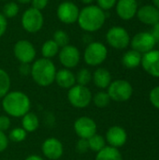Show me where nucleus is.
<instances>
[{"mask_svg":"<svg viewBox=\"0 0 159 160\" xmlns=\"http://www.w3.org/2000/svg\"><path fill=\"white\" fill-rule=\"evenodd\" d=\"M2 107L8 116L22 118L30 112L31 101L29 97L22 91H9L2 98Z\"/></svg>","mask_w":159,"mask_h":160,"instance_id":"obj_1","label":"nucleus"},{"mask_svg":"<svg viewBox=\"0 0 159 160\" xmlns=\"http://www.w3.org/2000/svg\"><path fill=\"white\" fill-rule=\"evenodd\" d=\"M105 21L106 14L103 9L97 5H88L80 10L77 22L83 31L94 33L102 28Z\"/></svg>","mask_w":159,"mask_h":160,"instance_id":"obj_2","label":"nucleus"},{"mask_svg":"<svg viewBox=\"0 0 159 160\" xmlns=\"http://www.w3.org/2000/svg\"><path fill=\"white\" fill-rule=\"evenodd\" d=\"M56 71L53 62L51 59L42 57L33 62L30 75L37 85L47 87L54 82Z\"/></svg>","mask_w":159,"mask_h":160,"instance_id":"obj_3","label":"nucleus"},{"mask_svg":"<svg viewBox=\"0 0 159 160\" xmlns=\"http://www.w3.org/2000/svg\"><path fill=\"white\" fill-rule=\"evenodd\" d=\"M108 56V49L102 42L92 41L86 46L83 52L84 62L91 67H97L101 65Z\"/></svg>","mask_w":159,"mask_h":160,"instance_id":"obj_4","label":"nucleus"},{"mask_svg":"<svg viewBox=\"0 0 159 160\" xmlns=\"http://www.w3.org/2000/svg\"><path fill=\"white\" fill-rule=\"evenodd\" d=\"M93 96L87 86L75 84L68 89L67 99L69 103L77 109H84L88 107L92 101Z\"/></svg>","mask_w":159,"mask_h":160,"instance_id":"obj_5","label":"nucleus"},{"mask_svg":"<svg viewBox=\"0 0 159 160\" xmlns=\"http://www.w3.org/2000/svg\"><path fill=\"white\" fill-rule=\"evenodd\" d=\"M111 100L116 102L127 101L133 94V87L129 82L126 80H116L111 82L107 88Z\"/></svg>","mask_w":159,"mask_h":160,"instance_id":"obj_6","label":"nucleus"},{"mask_svg":"<svg viewBox=\"0 0 159 160\" xmlns=\"http://www.w3.org/2000/svg\"><path fill=\"white\" fill-rule=\"evenodd\" d=\"M22 28L28 33L38 32L44 23V17L40 10L34 8H27L22 15L21 19Z\"/></svg>","mask_w":159,"mask_h":160,"instance_id":"obj_7","label":"nucleus"},{"mask_svg":"<svg viewBox=\"0 0 159 160\" xmlns=\"http://www.w3.org/2000/svg\"><path fill=\"white\" fill-rule=\"evenodd\" d=\"M106 40L111 47L123 50L130 44V36L126 28L122 26H112L106 34Z\"/></svg>","mask_w":159,"mask_h":160,"instance_id":"obj_8","label":"nucleus"},{"mask_svg":"<svg viewBox=\"0 0 159 160\" xmlns=\"http://www.w3.org/2000/svg\"><path fill=\"white\" fill-rule=\"evenodd\" d=\"M13 53L21 64H31L36 59L37 51L32 42L27 39H21L15 43Z\"/></svg>","mask_w":159,"mask_h":160,"instance_id":"obj_9","label":"nucleus"},{"mask_svg":"<svg viewBox=\"0 0 159 160\" xmlns=\"http://www.w3.org/2000/svg\"><path fill=\"white\" fill-rule=\"evenodd\" d=\"M80 9L78 6L71 1L60 3L56 9V15L60 22L65 24H73L77 22Z\"/></svg>","mask_w":159,"mask_h":160,"instance_id":"obj_10","label":"nucleus"},{"mask_svg":"<svg viewBox=\"0 0 159 160\" xmlns=\"http://www.w3.org/2000/svg\"><path fill=\"white\" fill-rule=\"evenodd\" d=\"M157 44V40L151 35L150 32H140L137 33L132 39H130V45L132 50L144 54L152 50H154Z\"/></svg>","mask_w":159,"mask_h":160,"instance_id":"obj_11","label":"nucleus"},{"mask_svg":"<svg viewBox=\"0 0 159 160\" xmlns=\"http://www.w3.org/2000/svg\"><path fill=\"white\" fill-rule=\"evenodd\" d=\"M58 57L61 65L65 68L71 69L79 65L81 60V52L77 47L68 44L60 49Z\"/></svg>","mask_w":159,"mask_h":160,"instance_id":"obj_12","label":"nucleus"},{"mask_svg":"<svg viewBox=\"0 0 159 160\" xmlns=\"http://www.w3.org/2000/svg\"><path fill=\"white\" fill-rule=\"evenodd\" d=\"M74 131L80 139L88 140L97 134V126L95 120L88 116H82L74 122Z\"/></svg>","mask_w":159,"mask_h":160,"instance_id":"obj_13","label":"nucleus"},{"mask_svg":"<svg viewBox=\"0 0 159 160\" xmlns=\"http://www.w3.org/2000/svg\"><path fill=\"white\" fill-rule=\"evenodd\" d=\"M41 151L46 158L57 160L64 154V146L58 139L50 137L43 142L41 145Z\"/></svg>","mask_w":159,"mask_h":160,"instance_id":"obj_14","label":"nucleus"},{"mask_svg":"<svg viewBox=\"0 0 159 160\" xmlns=\"http://www.w3.org/2000/svg\"><path fill=\"white\" fill-rule=\"evenodd\" d=\"M141 65L151 76L159 78V50H152L142 56Z\"/></svg>","mask_w":159,"mask_h":160,"instance_id":"obj_15","label":"nucleus"},{"mask_svg":"<svg viewBox=\"0 0 159 160\" xmlns=\"http://www.w3.org/2000/svg\"><path fill=\"white\" fill-rule=\"evenodd\" d=\"M105 140L106 142L109 143V146L118 149L126 144L127 141V134L122 127L113 126L107 130Z\"/></svg>","mask_w":159,"mask_h":160,"instance_id":"obj_16","label":"nucleus"},{"mask_svg":"<svg viewBox=\"0 0 159 160\" xmlns=\"http://www.w3.org/2000/svg\"><path fill=\"white\" fill-rule=\"evenodd\" d=\"M115 8L119 18L128 21L136 16L139 8L137 0H117Z\"/></svg>","mask_w":159,"mask_h":160,"instance_id":"obj_17","label":"nucleus"},{"mask_svg":"<svg viewBox=\"0 0 159 160\" xmlns=\"http://www.w3.org/2000/svg\"><path fill=\"white\" fill-rule=\"evenodd\" d=\"M136 16L144 24L154 25L159 22V9L154 5H144L138 8Z\"/></svg>","mask_w":159,"mask_h":160,"instance_id":"obj_18","label":"nucleus"},{"mask_svg":"<svg viewBox=\"0 0 159 160\" xmlns=\"http://www.w3.org/2000/svg\"><path fill=\"white\" fill-rule=\"evenodd\" d=\"M54 82L61 88L70 89L76 84V76L70 69L64 68L56 71Z\"/></svg>","mask_w":159,"mask_h":160,"instance_id":"obj_19","label":"nucleus"},{"mask_svg":"<svg viewBox=\"0 0 159 160\" xmlns=\"http://www.w3.org/2000/svg\"><path fill=\"white\" fill-rule=\"evenodd\" d=\"M92 81L97 88L106 89L112 82V74L107 68H98L92 74Z\"/></svg>","mask_w":159,"mask_h":160,"instance_id":"obj_20","label":"nucleus"},{"mask_svg":"<svg viewBox=\"0 0 159 160\" xmlns=\"http://www.w3.org/2000/svg\"><path fill=\"white\" fill-rule=\"evenodd\" d=\"M39 127V120L36 113L32 112H28L22 117V128L27 132L32 133L35 132Z\"/></svg>","mask_w":159,"mask_h":160,"instance_id":"obj_21","label":"nucleus"},{"mask_svg":"<svg viewBox=\"0 0 159 160\" xmlns=\"http://www.w3.org/2000/svg\"><path fill=\"white\" fill-rule=\"evenodd\" d=\"M142 54L134 50L127 51L122 57V64L127 68H136L141 65Z\"/></svg>","mask_w":159,"mask_h":160,"instance_id":"obj_22","label":"nucleus"},{"mask_svg":"<svg viewBox=\"0 0 159 160\" xmlns=\"http://www.w3.org/2000/svg\"><path fill=\"white\" fill-rule=\"evenodd\" d=\"M96 160H123V157L117 148L105 146L101 151L97 153Z\"/></svg>","mask_w":159,"mask_h":160,"instance_id":"obj_23","label":"nucleus"},{"mask_svg":"<svg viewBox=\"0 0 159 160\" xmlns=\"http://www.w3.org/2000/svg\"><path fill=\"white\" fill-rule=\"evenodd\" d=\"M59 51H60L59 46L52 39H49L45 41L41 46V53L43 58L51 59L55 55H57Z\"/></svg>","mask_w":159,"mask_h":160,"instance_id":"obj_24","label":"nucleus"},{"mask_svg":"<svg viewBox=\"0 0 159 160\" xmlns=\"http://www.w3.org/2000/svg\"><path fill=\"white\" fill-rule=\"evenodd\" d=\"M88 145H89V150H92L96 153L101 151L105 146H106V140L103 136L95 134L88 140Z\"/></svg>","mask_w":159,"mask_h":160,"instance_id":"obj_25","label":"nucleus"},{"mask_svg":"<svg viewBox=\"0 0 159 160\" xmlns=\"http://www.w3.org/2000/svg\"><path fill=\"white\" fill-rule=\"evenodd\" d=\"M10 77L8 73L0 68V99H2L8 92L10 89Z\"/></svg>","mask_w":159,"mask_h":160,"instance_id":"obj_26","label":"nucleus"},{"mask_svg":"<svg viewBox=\"0 0 159 160\" xmlns=\"http://www.w3.org/2000/svg\"><path fill=\"white\" fill-rule=\"evenodd\" d=\"M92 100L94 101V104L97 108H105V107H107L110 104L111 98H110V96H109V94L107 92L100 91V92H97L94 96Z\"/></svg>","mask_w":159,"mask_h":160,"instance_id":"obj_27","label":"nucleus"},{"mask_svg":"<svg viewBox=\"0 0 159 160\" xmlns=\"http://www.w3.org/2000/svg\"><path fill=\"white\" fill-rule=\"evenodd\" d=\"M75 76L76 82L80 85L87 86V84H89L92 81V73L88 68H81Z\"/></svg>","mask_w":159,"mask_h":160,"instance_id":"obj_28","label":"nucleus"},{"mask_svg":"<svg viewBox=\"0 0 159 160\" xmlns=\"http://www.w3.org/2000/svg\"><path fill=\"white\" fill-rule=\"evenodd\" d=\"M52 40L59 46L60 49L69 44V37L67 33L61 29H58L53 33Z\"/></svg>","mask_w":159,"mask_h":160,"instance_id":"obj_29","label":"nucleus"},{"mask_svg":"<svg viewBox=\"0 0 159 160\" xmlns=\"http://www.w3.org/2000/svg\"><path fill=\"white\" fill-rule=\"evenodd\" d=\"M20 11V8H19V5L16 3V2H13V1H10V2H7L4 8H3V15L7 19L9 18H14L15 16L18 15Z\"/></svg>","mask_w":159,"mask_h":160,"instance_id":"obj_30","label":"nucleus"},{"mask_svg":"<svg viewBox=\"0 0 159 160\" xmlns=\"http://www.w3.org/2000/svg\"><path fill=\"white\" fill-rule=\"evenodd\" d=\"M27 132L22 128H15L10 130L8 134V140L13 142H22L26 139Z\"/></svg>","mask_w":159,"mask_h":160,"instance_id":"obj_31","label":"nucleus"},{"mask_svg":"<svg viewBox=\"0 0 159 160\" xmlns=\"http://www.w3.org/2000/svg\"><path fill=\"white\" fill-rule=\"evenodd\" d=\"M149 98H150L152 105L155 108L159 110V85L156 86L155 88H153L151 90L150 95H149Z\"/></svg>","mask_w":159,"mask_h":160,"instance_id":"obj_32","label":"nucleus"},{"mask_svg":"<svg viewBox=\"0 0 159 160\" xmlns=\"http://www.w3.org/2000/svg\"><path fill=\"white\" fill-rule=\"evenodd\" d=\"M97 1V6L99 7L101 9L105 10H110L113 7H115L117 0H96Z\"/></svg>","mask_w":159,"mask_h":160,"instance_id":"obj_33","label":"nucleus"},{"mask_svg":"<svg viewBox=\"0 0 159 160\" xmlns=\"http://www.w3.org/2000/svg\"><path fill=\"white\" fill-rule=\"evenodd\" d=\"M76 151L79 154H85L89 150V145H88V141L85 139H79V141L76 143Z\"/></svg>","mask_w":159,"mask_h":160,"instance_id":"obj_34","label":"nucleus"},{"mask_svg":"<svg viewBox=\"0 0 159 160\" xmlns=\"http://www.w3.org/2000/svg\"><path fill=\"white\" fill-rule=\"evenodd\" d=\"M10 128V119L7 115L0 116V131L6 132Z\"/></svg>","mask_w":159,"mask_h":160,"instance_id":"obj_35","label":"nucleus"},{"mask_svg":"<svg viewBox=\"0 0 159 160\" xmlns=\"http://www.w3.org/2000/svg\"><path fill=\"white\" fill-rule=\"evenodd\" d=\"M48 3H49V0H31L32 8L38 9L40 11L48 6Z\"/></svg>","mask_w":159,"mask_h":160,"instance_id":"obj_36","label":"nucleus"},{"mask_svg":"<svg viewBox=\"0 0 159 160\" xmlns=\"http://www.w3.org/2000/svg\"><path fill=\"white\" fill-rule=\"evenodd\" d=\"M8 146V137L5 132L0 131V153L5 151Z\"/></svg>","mask_w":159,"mask_h":160,"instance_id":"obj_37","label":"nucleus"},{"mask_svg":"<svg viewBox=\"0 0 159 160\" xmlns=\"http://www.w3.org/2000/svg\"><path fill=\"white\" fill-rule=\"evenodd\" d=\"M7 28V18L2 13H0V38L3 37V35L6 33Z\"/></svg>","mask_w":159,"mask_h":160,"instance_id":"obj_38","label":"nucleus"},{"mask_svg":"<svg viewBox=\"0 0 159 160\" xmlns=\"http://www.w3.org/2000/svg\"><path fill=\"white\" fill-rule=\"evenodd\" d=\"M19 72L22 76H28L31 73V65L30 64H21L19 68Z\"/></svg>","mask_w":159,"mask_h":160,"instance_id":"obj_39","label":"nucleus"},{"mask_svg":"<svg viewBox=\"0 0 159 160\" xmlns=\"http://www.w3.org/2000/svg\"><path fill=\"white\" fill-rule=\"evenodd\" d=\"M151 35L155 38V39L157 40V42L159 41V22L156 23L153 25L152 27V31L150 32Z\"/></svg>","mask_w":159,"mask_h":160,"instance_id":"obj_40","label":"nucleus"},{"mask_svg":"<svg viewBox=\"0 0 159 160\" xmlns=\"http://www.w3.org/2000/svg\"><path fill=\"white\" fill-rule=\"evenodd\" d=\"M25 160H44L41 157H39V156H37V155H30V156H28Z\"/></svg>","mask_w":159,"mask_h":160,"instance_id":"obj_41","label":"nucleus"},{"mask_svg":"<svg viewBox=\"0 0 159 160\" xmlns=\"http://www.w3.org/2000/svg\"><path fill=\"white\" fill-rule=\"evenodd\" d=\"M94 1H95V0H81V2H82V4L86 5V6H88V5H92V3H93Z\"/></svg>","mask_w":159,"mask_h":160,"instance_id":"obj_42","label":"nucleus"},{"mask_svg":"<svg viewBox=\"0 0 159 160\" xmlns=\"http://www.w3.org/2000/svg\"><path fill=\"white\" fill-rule=\"evenodd\" d=\"M17 2H19V3H21V4H29V3H31V0H17Z\"/></svg>","mask_w":159,"mask_h":160,"instance_id":"obj_43","label":"nucleus"},{"mask_svg":"<svg viewBox=\"0 0 159 160\" xmlns=\"http://www.w3.org/2000/svg\"><path fill=\"white\" fill-rule=\"evenodd\" d=\"M153 1V4L156 8H157L159 9V0H152Z\"/></svg>","mask_w":159,"mask_h":160,"instance_id":"obj_44","label":"nucleus"},{"mask_svg":"<svg viewBox=\"0 0 159 160\" xmlns=\"http://www.w3.org/2000/svg\"><path fill=\"white\" fill-rule=\"evenodd\" d=\"M2 1H7V0H2Z\"/></svg>","mask_w":159,"mask_h":160,"instance_id":"obj_45","label":"nucleus"},{"mask_svg":"<svg viewBox=\"0 0 159 160\" xmlns=\"http://www.w3.org/2000/svg\"><path fill=\"white\" fill-rule=\"evenodd\" d=\"M158 43H159V41H158Z\"/></svg>","mask_w":159,"mask_h":160,"instance_id":"obj_46","label":"nucleus"}]
</instances>
